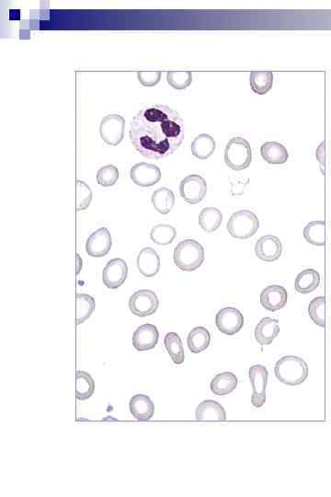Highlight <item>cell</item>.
<instances>
[{
	"mask_svg": "<svg viewBox=\"0 0 331 497\" xmlns=\"http://www.w3.org/2000/svg\"><path fill=\"white\" fill-rule=\"evenodd\" d=\"M167 81L173 89L185 90L191 84L192 74L189 71L168 72Z\"/></svg>",
	"mask_w": 331,
	"mask_h": 497,
	"instance_id": "e575fe53",
	"label": "cell"
},
{
	"mask_svg": "<svg viewBox=\"0 0 331 497\" xmlns=\"http://www.w3.org/2000/svg\"><path fill=\"white\" fill-rule=\"evenodd\" d=\"M159 306V301L154 291L138 290L130 296L129 309L135 316H151L157 311Z\"/></svg>",
	"mask_w": 331,
	"mask_h": 497,
	"instance_id": "8992f818",
	"label": "cell"
},
{
	"mask_svg": "<svg viewBox=\"0 0 331 497\" xmlns=\"http://www.w3.org/2000/svg\"><path fill=\"white\" fill-rule=\"evenodd\" d=\"M276 378L282 383L297 386L308 377V367L305 360L295 355H287L277 361L274 368Z\"/></svg>",
	"mask_w": 331,
	"mask_h": 497,
	"instance_id": "7a4b0ae2",
	"label": "cell"
},
{
	"mask_svg": "<svg viewBox=\"0 0 331 497\" xmlns=\"http://www.w3.org/2000/svg\"><path fill=\"white\" fill-rule=\"evenodd\" d=\"M137 77L143 86L153 87L160 81L161 72H138Z\"/></svg>",
	"mask_w": 331,
	"mask_h": 497,
	"instance_id": "74e56055",
	"label": "cell"
},
{
	"mask_svg": "<svg viewBox=\"0 0 331 497\" xmlns=\"http://www.w3.org/2000/svg\"><path fill=\"white\" fill-rule=\"evenodd\" d=\"M181 196L189 205H196L202 201L207 196V183L201 175H191L181 181Z\"/></svg>",
	"mask_w": 331,
	"mask_h": 497,
	"instance_id": "ba28073f",
	"label": "cell"
},
{
	"mask_svg": "<svg viewBox=\"0 0 331 497\" xmlns=\"http://www.w3.org/2000/svg\"><path fill=\"white\" fill-rule=\"evenodd\" d=\"M250 82L252 92L256 94H267L274 85V74L272 72H252L250 74Z\"/></svg>",
	"mask_w": 331,
	"mask_h": 497,
	"instance_id": "f1b7e54d",
	"label": "cell"
},
{
	"mask_svg": "<svg viewBox=\"0 0 331 497\" xmlns=\"http://www.w3.org/2000/svg\"><path fill=\"white\" fill-rule=\"evenodd\" d=\"M261 153L263 160L269 164H284L289 159V153H288L287 148L281 143L275 142V141L264 143L261 146Z\"/></svg>",
	"mask_w": 331,
	"mask_h": 497,
	"instance_id": "44dd1931",
	"label": "cell"
},
{
	"mask_svg": "<svg viewBox=\"0 0 331 497\" xmlns=\"http://www.w3.org/2000/svg\"><path fill=\"white\" fill-rule=\"evenodd\" d=\"M124 130L125 120L119 114H109L101 120L100 135L107 145H119L124 140Z\"/></svg>",
	"mask_w": 331,
	"mask_h": 497,
	"instance_id": "52a82bcc",
	"label": "cell"
},
{
	"mask_svg": "<svg viewBox=\"0 0 331 497\" xmlns=\"http://www.w3.org/2000/svg\"><path fill=\"white\" fill-rule=\"evenodd\" d=\"M77 274H79L80 270H81V268H82V260H81V259H80L79 255H77Z\"/></svg>",
	"mask_w": 331,
	"mask_h": 497,
	"instance_id": "ab89813d",
	"label": "cell"
},
{
	"mask_svg": "<svg viewBox=\"0 0 331 497\" xmlns=\"http://www.w3.org/2000/svg\"><path fill=\"white\" fill-rule=\"evenodd\" d=\"M95 392V381L90 374L86 371H77L76 396L80 400H86L92 396Z\"/></svg>",
	"mask_w": 331,
	"mask_h": 497,
	"instance_id": "83f0119b",
	"label": "cell"
},
{
	"mask_svg": "<svg viewBox=\"0 0 331 497\" xmlns=\"http://www.w3.org/2000/svg\"><path fill=\"white\" fill-rule=\"evenodd\" d=\"M260 228V220L256 214L250 210H240L229 218L228 231L232 237L248 240L254 236Z\"/></svg>",
	"mask_w": 331,
	"mask_h": 497,
	"instance_id": "5b68a950",
	"label": "cell"
},
{
	"mask_svg": "<svg viewBox=\"0 0 331 497\" xmlns=\"http://www.w3.org/2000/svg\"><path fill=\"white\" fill-rule=\"evenodd\" d=\"M223 222V215L220 210L215 207H207L201 211L199 215V224L207 233L217 231Z\"/></svg>",
	"mask_w": 331,
	"mask_h": 497,
	"instance_id": "4316f807",
	"label": "cell"
},
{
	"mask_svg": "<svg viewBox=\"0 0 331 497\" xmlns=\"http://www.w3.org/2000/svg\"><path fill=\"white\" fill-rule=\"evenodd\" d=\"M248 377L252 382L253 394L252 403L260 408L266 402V388L268 383V370L261 365H255L248 370Z\"/></svg>",
	"mask_w": 331,
	"mask_h": 497,
	"instance_id": "30bf717a",
	"label": "cell"
},
{
	"mask_svg": "<svg viewBox=\"0 0 331 497\" xmlns=\"http://www.w3.org/2000/svg\"><path fill=\"white\" fill-rule=\"evenodd\" d=\"M129 407L131 414L137 420L148 421L154 416V403L148 395H135L131 398Z\"/></svg>",
	"mask_w": 331,
	"mask_h": 497,
	"instance_id": "ac0fdd59",
	"label": "cell"
},
{
	"mask_svg": "<svg viewBox=\"0 0 331 497\" xmlns=\"http://www.w3.org/2000/svg\"><path fill=\"white\" fill-rule=\"evenodd\" d=\"M138 271L146 277H153L159 272L160 258L154 248L146 247L142 248L137 256Z\"/></svg>",
	"mask_w": 331,
	"mask_h": 497,
	"instance_id": "e0dca14e",
	"label": "cell"
},
{
	"mask_svg": "<svg viewBox=\"0 0 331 497\" xmlns=\"http://www.w3.org/2000/svg\"><path fill=\"white\" fill-rule=\"evenodd\" d=\"M252 162V151L250 143L245 138H232L226 146L225 162L230 169L243 170L250 167Z\"/></svg>",
	"mask_w": 331,
	"mask_h": 497,
	"instance_id": "277c9868",
	"label": "cell"
},
{
	"mask_svg": "<svg viewBox=\"0 0 331 497\" xmlns=\"http://www.w3.org/2000/svg\"><path fill=\"white\" fill-rule=\"evenodd\" d=\"M287 301V291L282 285H269L261 293V304L269 311L274 312L284 308Z\"/></svg>",
	"mask_w": 331,
	"mask_h": 497,
	"instance_id": "9a60e30c",
	"label": "cell"
},
{
	"mask_svg": "<svg viewBox=\"0 0 331 497\" xmlns=\"http://www.w3.org/2000/svg\"><path fill=\"white\" fill-rule=\"evenodd\" d=\"M325 296H317L309 303L308 311L309 317L313 320L315 324L320 326V327H326L325 320Z\"/></svg>",
	"mask_w": 331,
	"mask_h": 497,
	"instance_id": "836d02e7",
	"label": "cell"
},
{
	"mask_svg": "<svg viewBox=\"0 0 331 497\" xmlns=\"http://www.w3.org/2000/svg\"><path fill=\"white\" fill-rule=\"evenodd\" d=\"M128 266L122 259L116 258L109 261L103 269V281L107 288L116 290L124 284L127 279Z\"/></svg>",
	"mask_w": 331,
	"mask_h": 497,
	"instance_id": "7c38bea8",
	"label": "cell"
},
{
	"mask_svg": "<svg viewBox=\"0 0 331 497\" xmlns=\"http://www.w3.org/2000/svg\"><path fill=\"white\" fill-rule=\"evenodd\" d=\"M135 151L150 160L177 151L185 138V124L177 111L162 104L148 105L133 116L129 131Z\"/></svg>",
	"mask_w": 331,
	"mask_h": 497,
	"instance_id": "6da1fadb",
	"label": "cell"
},
{
	"mask_svg": "<svg viewBox=\"0 0 331 497\" xmlns=\"http://www.w3.org/2000/svg\"><path fill=\"white\" fill-rule=\"evenodd\" d=\"M120 177L118 168L114 165H107L101 168L97 173V181L103 187L113 186Z\"/></svg>",
	"mask_w": 331,
	"mask_h": 497,
	"instance_id": "d590c367",
	"label": "cell"
},
{
	"mask_svg": "<svg viewBox=\"0 0 331 497\" xmlns=\"http://www.w3.org/2000/svg\"><path fill=\"white\" fill-rule=\"evenodd\" d=\"M215 324L221 333L226 335H234L241 330L244 325V317L236 308L226 307L216 314Z\"/></svg>",
	"mask_w": 331,
	"mask_h": 497,
	"instance_id": "9c48e42d",
	"label": "cell"
},
{
	"mask_svg": "<svg viewBox=\"0 0 331 497\" xmlns=\"http://www.w3.org/2000/svg\"><path fill=\"white\" fill-rule=\"evenodd\" d=\"M164 344L166 349L172 357V361L177 365H181L185 359L183 341L178 333H169L165 336Z\"/></svg>",
	"mask_w": 331,
	"mask_h": 497,
	"instance_id": "f546056e",
	"label": "cell"
},
{
	"mask_svg": "<svg viewBox=\"0 0 331 497\" xmlns=\"http://www.w3.org/2000/svg\"><path fill=\"white\" fill-rule=\"evenodd\" d=\"M316 157L319 160L323 172V168L325 167V142H322L321 145L317 149Z\"/></svg>",
	"mask_w": 331,
	"mask_h": 497,
	"instance_id": "f35d334b",
	"label": "cell"
},
{
	"mask_svg": "<svg viewBox=\"0 0 331 497\" xmlns=\"http://www.w3.org/2000/svg\"><path fill=\"white\" fill-rule=\"evenodd\" d=\"M130 177L136 186L150 187L159 183L161 179V172L157 165L140 162L133 166L130 170Z\"/></svg>",
	"mask_w": 331,
	"mask_h": 497,
	"instance_id": "8fae6325",
	"label": "cell"
},
{
	"mask_svg": "<svg viewBox=\"0 0 331 497\" xmlns=\"http://www.w3.org/2000/svg\"><path fill=\"white\" fill-rule=\"evenodd\" d=\"M237 383H239V381L234 373L217 374L211 382V391L218 396H225V395L231 394L237 388Z\"/></svg>",
	"mask_w": 331,
	"mask_h": 497,
	"instance_id": "7402d4cb",
	"label": "cell"
},
{
	"mask_svg": "<svg viewBox=\"0 0 331 497\" xmlns=\"http://www.w3.org/2000/svg\"><path fill=\"white\" fill-rule=\"evenodd\" d=\"M197 421H226L225 409L220 403L213 400L202 402L196 409Z\"/></svg>",
	"mask_w": 331,
	"mask_h": 497,
	"instance_id": "ffe728a7",
	"label": "cell"
},
{
	"mask_svg": "<svg viewBox=\"0 0 331 497\" xmlns=\"http://www.w3.org/2000/svg\"><path fill=\"white\" fill-rule=\"evenodd\" d=\"M113 246L111 233L107 228L93 232L87 240L86 252L92 257L101 258L108 255Z\"/></svg>",
	"mask_w": 331,
	"mask_h": 497,
	"instance_id": "5bb4252c",
	"label": "cell"
},
{
	"mask_svg": "<svg viewBox=\"0 0 331 497\" xmlns=\"http://www.w3.org/2000/svg\"><path fill=\"white\" fill-rule=\"evenodd\" d=\"M159 338V333L156 326L146 323L136 329L133 336V346L137 351H148L156 347Z\"/></svg>",
	"mask_w": 331,
	"mask_h": 497,
	"instance_id": "2e32d148",
	"label": "cell"
},
{
	"mask_svg": "<svg viewBox=\"0 0 331 497\" xmlns=\"http://www.w3.org/2000/svg\"><path fill=\"white\" fill-rule=\"evenodd\" d=\"M204 262V248L194 240H184L174 250V263L181 271H196Z\"/></svg>",
	"mask_w": 331,
	"mask_h": 497,
	"instance_id": "3957f363",
	"label": "cell"
},
{
	"mask_svg": "<svg viewBox=\"0 0 331 497\" xmlns=\"http://www.w3.org/2000/svg\"><path fill=\"white\" fill-rule=\"evenodd\" d=\"M77 325L86 322L95 311V301L88 294H77Z\"/></svg>",
	"mask_w": 331,
	"mask_h": 497,
	"instance_id": "4dcf8cb0",
	"label": "cell"
},
{
	"mask_svg": "<svg viewBox=\"0 0 331 497\" xmlns=\"http://www.w3.org/2000/svg\"><path fill=\"white\" fill-rule=\"evenodd\" d=\"M151 202L157 212L162 215H167L174 207L175 196L172 190L167 187H162L153 192Z\"/></svg>",
	"mask_w": 331,
	"mask_h": 497,
	"instance_id": "cb8c5ba5",
	"label": "cell"
},
{
	"mask_svg": "<svg viewBox=\"0 0 331 497\" xmlns=\"http://www.w3.org/2000/svg\"><path fill=\"white\" fill-rule=\"evenodd\" d=\"M320 284L319 272L314 269L302 271L295 279V288L298 293L309 294L316 290Z\"/></svg>",
	"mask_w": 331,
	"mask_h": 497,
	"instance_id": "603a6c76",
	"label": "cell"
},
{
	"mask_svg": "<svg viewBox=\"0 0 331 497\" xmlns=\"http://www.w3.org/2000/svg\"><path fill=\"white\" fill-rule=\"evenodd\" d=\"M280 333L279 320L263 318L255 329V338L261 346H269Z\"/></svg>",
	"mask_w": 331,
	"mask_h": 497,
	"instance_id": "d6986e66",
	"label": "cell"
},
{
	"mask_svg": "<svg viewBox=\"0 0 331 497\" xmlns=\"http://www.w3.org/2000/svg\"><path fill=\"white\" fill-rule=\"evenodd\" d=\"M215 149V141L208 133H202L197 136L191 145V153L199 160H207L212 156Z\"/></svg>",
	"mask_w": 331,
	"mask_h": 497,
	"instance_id": "d4e9b609",
	"label": "cell"
},
{
	"mask_svg": "<svg viewBox=\"0 0 331 497\" xmlns=\"http://www.w3.org/2000/svg\"><path fill=\"white\" fill-rule=\"evenodd\" d=\"M92 201V191L85 181H77V210L84 211Z\"/></svg>",
	"mask_w": 331,
	"mask_h": 497,
	"instance_id": "8d00e7d4",
	"label": "cell"
},
{
	"mask_svg": "<svg viewBox=\"0 0 331 497\" xmlns=\"http://www.w3.org/2000/svg\"><path fill=\"white\" fill-rule=\"evenodd\" d=\"M255 253L260 260L272 263L281 257L282 243L278 237L265 235L256 242Z\"/></svg>",
	"mask_w": 331,
	"mask_h": 497,
	"instance_id": "4fadbf2b",
	"label": "cell"
},
{
	"mask_svg": "<svg viewBox=\"0 0 331 497\" xmlns=\"http://www.w3.org/2000/svg\"><path fill=\"white\" fill-rule=\"evenodd\" d=\"M177 236V231L174 227L167 224H159L155 226L150 232L152 242L157 245H170Z\"/></svg>",
	"mask_w": 331,
	"mask_h": 497,
	"instance_id": "d6a6232c",
	"label": "cell"
},
{
	"mask_svg": "<svg viewBox=\"0 0 331 497\" xmlns=\"http://www.w3.org/2000/svg\"><path fill=\"white\" fill-rule=\"evenodd\" d=\"M325 221H313L304 229V238L312 245L325 246Z\"/></svg>",
	"mask_w": 331,
	"mask_h": 497,
	"instance_id": "1f68e13d",
	"label": "cell"
},
{
	"mask_svg": "<svg viewBox=\"0 0 331 497\" xmlns=\"http://www.w3.org/2000/svg\"><path fill=\"white\" fill-rule=\"evenodd\" d=\"M211 335L209 331L207 328L196 327L194 330L189 331L188 338H187V344H188L189 349L194 354H199L204 350H207L210 346Z\"/></svg>",
	"mask_w": 331,
	"mask_h": 497,
	"instance_id": "484cf974",
	"label": "cell"
}]
</instances>
